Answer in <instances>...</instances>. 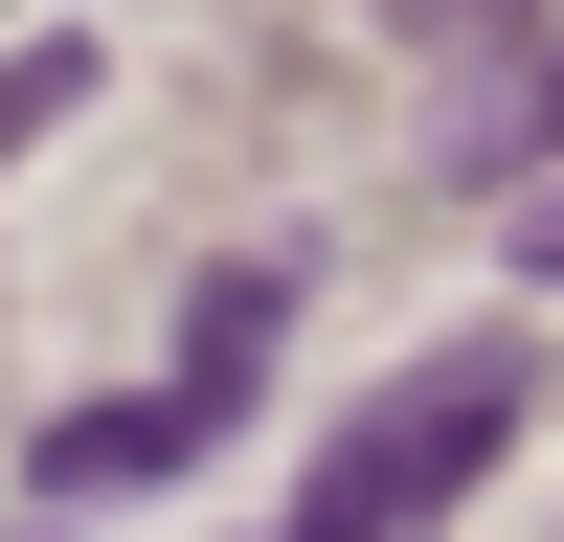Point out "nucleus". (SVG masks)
Masks as SVG:
<instances>
[{"label":"nucleus","mask_w":564,"mask_h":542,"mask_svg":"<svg viewBox=\"0 0 564 542\" xmlns=\"http://www.w3.org/2000/svg\"><path fill=\"white\" fill-rule=\"evenodd\" d=\"M45 113H90V45H0V159H23Z\"/></svg>","instance_id":"7ed1b4c3"},{"label":"nucleus","mask_w":564,"mask_h":542,"mask_svg":"<svg viewBox=\"0 0 564 542\" xmlns=\"http://www.w3.org/2000/svg\"><path fill=\"white\" fill-rule=\"evenodd\" d=\"M542 136H564V68H520V90H497V113H475V159H542Z\"/></svg>","instance_id":"20e7f679"},{"label":"nucleus","mask_w":564,"mask_h":542,"mask_svg":"<svg viewBox=\"0 0 564 542\" xmlns=\"http://www.w3.org/2000/svg\"><path fill=\"white\" fill-rule=\"evenodd\" d=\"M520 406H542V339H452V361H406V384H361L339 430H316V475H294V542H406V520H452V497L520 452Z\"/></svg>","instance_id":"f257e3e1"},{"label":"nucleus","mask_w":564,"mask_h":542,"mask_svg":"<svg viewBox=\"0 0 564 542\" xmlns=\"http://www.w3.org/2000/svg\"><path fill=\"white\" fill-rule=\"evenodd\" d=\"M520 271H564V181H542V204H520Z\"/></svg>","instance_id":"423d86ee"},{"label":"nucleus","mask_w":564,"mask_h":542,"mask_svg":"<svg viewBox=\"0 0 564 542\" xmlns=\"http://www.w3.org/2000/svg\"><path fill=\"white\" fill-rule=\"evenodd\" d=\"M271 339H294V249H249V271H204V316H181V361L159 384H113V406H68V430L23 452L45 497H159V475H204L226 430H249V384H271Z\"/></svg>","instance_id":"f03ea898"},{"label":"nucleus","mask_w":564,"mask_h":542,"mask_svg":"<svg viewBox=\"0 0 564 542\" xmlns=\"http://www.w3.org/2000/svg\"><path fill=\"white\" fill-rule=\"evenodd\" d=\"M384 23H406V45H497L520 0H384Z\"/></svg>","instance_id":"39448f33"}]
</instances>
